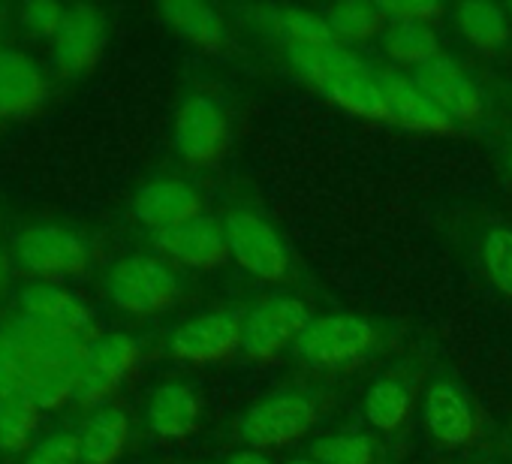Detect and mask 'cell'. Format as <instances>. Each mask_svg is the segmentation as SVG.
<instances>
[{"instance_id":"cell-1","label":"cell","mask_w":512,"mask_h":464,"mask_svg":"<svg viewBox=\"0 0 512 464\" xmlns=\"http://www.w3.org/2000/svg\"><path fill=\"white\" fill-rule=\"evenodd\" d=\"M19 353V362L25 368L31 398L37 407H55L67 395H76V383L82 374L85 359V341L76 332H67L61 326L22 317L7 326Z\"/></svg>"},{"instance_id":"cell-2","label":"cell","mask_w":512,"mask_h":464,"mask_svg":"<svg viewBox=\"0 0 512 464\" xmlns=\"http://www.w3.org/2000/svg\"><path fill=\"white\" fill-rule=\"evenodd\" d=\"M389 338V329L368 317H317L293 344L299 359L317 371H338L374 356Z\"/></svg>"},{"instance_id":"cell-3","label":"cell","mask_w":512,"mask_h":464,"mask_svg":"<svg viewBox=\"0 0 512 464\" xmlns=\"http://www.w3.org/2000/svg\"><path fill=\"white\" fill-rule=\"evenodd\" d=\"M320 398L308 389H284L244 410L235 422V437L253 449H272L299 440L320 419Z\"/></svg>"},{"instance_id":"cell-4","label":"cell","mask_w":512,"mask_h":464,"mask_svg":"<svg viewBox=\"0 0 512 464\" xmlns=\"http://www.w3.org/2000/svg\"><path fill=\"white\" fill-rule=\"evenodd\" d=\"M178 278L175 272L145 254H133L118 260L106 275V296L109 302L136 317H151L175 305L178 299Z\"/></svg>"},{"instance_id":"cell-5","label":"cell","mask_w":512,"mask_h":464,"mask_svg":"<svg viewBox=\"0 0 512 464\" xmlns=\"http://www.w3.org/2000/svg\"><path fill=\"white\" fill-rule=\"evenodd\" d=\"M229 254L260 281L281 284L290 278V257L278 232L247 208H229L223 217Z\"/></svg>"},{"instance_id":"cell-6","label":"cell","mask_w":512,"mask_h":464,"mask_svg":"<svg viewBox=\"0 0 512 464\" xmlns=\"http://www.w3.org/2000/svg\"><path fill=\"white\" fill-rule=\"evenodd\" d=\"M308 323H311V311L305 302L293 296L269 299L244 317L241 350L250 359H275L278 353H284L290 344L299 341Z\"/></svg>"},{"instance_id":"cell-7","label":"cell","mask_w":512,"mask_h":464,"mask_svg":"<svg viewBox=\"0 0 512 464\" xmlns=\"http://www.w3.org/2000/svg\"><path fill=\"white\" fill-rule=\"evenodd\" d=\"M16 251L22 266L43 278H70L85 272L91 263L88 242L76 236L73 229L55 223H40L25 229L16 242Z\"/></svg>"},{"instance_id":"cell-8","label":"cell","mask_w":512,"mask_h":464,"mask_svg":"<svg viewBox=\"0 0 512 464\" xmlns=\"http://www.w3.org/2000/svg\"><path fill=\"white\" fill-rule=\"evenodd\" d=\"M106 43V16L94 4H73L64 13V22L52 40V61L61 76H85Z\"/></svg>"},{"instance_id":"cell-9","label":"cell","mask_w":512,"mask_h":464,"mask_svg":"<svg viewBox=\"0 0 512 464\" xmlns=\"http://www.w3.org/2000/svg\"><path fill=\"white\" fill-rule=\"evenodd\" d=\"M136 362H139L136 338L124 335V332L94 338L85 347L82 374H79V383H76V398L79 401H103V398H109L127 380V374L136 368Z\"/></svg>"},{"instance_id":"cell-10","label":"cell","mask_w":512,"mask_h":464,"mask_svg":"<svg viewBox=\"0 0 512 464\" xmlns=\"http://www.w3.org/2000/svg\"><path fill=\"white\" fill-rule=\"evenodd\" d=\"M241 329H244V317H238L232 311L205 314V317H196V320L178 326L169 335L166 350L175 359L208 365V362L226 359L235 347H241Z\"/></svg>"},{"instance_id":"cell-11","label":"cell","mask_w":512,"mask_h":464,"mask_svg":"<svg viewBox=\"0 0 512 464\" xmlns=\"http://www.w3.org/2000/svg\"><path fill=\"white\" fill-rule=\"evenodd\" d=\"M226 142V118L220 106L205 94L181 100L175 115V151L187 163H211Z\"/></svg>"},{"instance_id":"cell-12","label":"cell","mask_w":512,"mask_h":464,"mask_svg":"<svg viewBox=\"0 0 512 464\" xmlns=\"http://www.w3.org/2000/svg\"><path fill=\"white\" fill-rule=\"evenodd\" d=\"M413 85L431 103H437L452 121H476L485 112V97H482L479 85L452 58L440 55L437 61L416 70Z\"/></svg>"},{"instance_id":"cell-13","label":"cell","mask_w":512,"mask_h":464,"mask_svg":"<svg viewBox=\"0 0 512 464\" xmlns=\"http://www.w3.org/2000/svg\"><path fill=\"white\" fill-rule=\"evenodd\" d=\"M133 214L139 223L151 226L154 232H163L202 217V196L193 184L181 178H160L139 187L133 199Z\"/></svg>"},{"instance_id":"cell-14","label":"cell","mask_w":512,"mask_h":464,"mask_svg":"<svg viewBox=\"0 0 512 464\" xmlns=\"http://www.w3.org/2000/svg\"><path fill=\"white\" fill-rule=\"evenodd\" d=\"M154 242L163 254H169L172 260L193 266V269H214L229 254L223 226L214 223L211 217H196L181 226L154 232Z\"/></svg>"},{"instance_id":"cell-15","label":"cell","mask_w":512,"mask_h":464,"mask_svg":"<svg viewBox=\"0 0 512 464\" xmlns=\"http://www.w3.org/2000/svg\"><path fill=\"white\" fill-rule=\"evenodd\" d=\"M422 413H425L428 431L446 446H464V443H470V437L476 431L473 404H470L464 386L455 380H434L425 392Z\"/></svg>"},{"instance_id":"cell-16","label":"cell","mask_w":512,"mask_h":464,"mask_svg":"<svg viewBox=\"0 0 512 464\" xmlns=\"http://www.w3.org/2000/svg\"><path fill=\"white\" fill-rule=\"evenodd\" d=\"M49 94L46 73L22 52L0 49V118L28 115Z\"/></svg>"},{"instance_id":"cell-17","label":"cell","mask_w":512,"mask_h":464,"mask_svg":"<svg viewBox=\"0 0 512 464\" xmlns=\"http://www.w3.org/2000/svg\"><path fill=\"white\" fill-rule=\"evenodd\" d=\"M22 308L25 317L61 326L76 335H85L94 326V311L88 308V302L58 284H31L22 293Z\"/></svg>"},{"instance_id":"cell-18","label":"cell","mask_w":512,"mask_h":464,"mask_svg":"<svg viewBox=\"0 0 512 464\" xmlns=\"http://www.w3.org/2000/svg\"><path fill=\"white\" fill-rule=\"evenodd\" d=\"M374 79H377V85H380L389 109H392V118H401L404 124H410L416 130H428V133L452 130L455 121L437 103H431L413 82H407L401 76H386V73H380Z\"/></svg>"},{"instance_id":"cell-19","label":"cell","mask_w":512,"mask_h":464,"mask_svg":"<svg viewBox=\"0 0 512 464\" xmlns=\"http://www.w3.org/2000/svg\"><path fill=\"white\" fill-rule=\"evenodd\" d=\"M145 419H148L151 434H157L163 440H181L193 431V425L199 419V401L187 386L163 383L148 398Z\"/></svg>"},{"instance_id":"cell-20","label":"cell","mask_w":512,"mask_h":464,"mask_svg":"<svg viewBox=\"0 0 512 464\" xmlns=\"http://www.w3.org/2000/svg\"><path fill=\"white\" fill-rule=\"evenodd\" d=\"M127 431H130L127 413L118 407H103L94 416H88L76 431L82 464H115L124 452Z\"/></svg>"},{"instance_id":"cell-21","label":"cell","mask_w":512,"mask_h":464,"mask_svg":"<svg viewBox=\"0 0 512 464\" xmlns=\"http://www.w3.org/2000/svg\"><path fill=\"white\" fill-rule=\"evenodd\" d=\"M284 58L311 85H320V82L335 79V76H368L365 64L356 55H350L347 49H341V46L284 43Z\"/></svg>"},{"instance_id":"cell-22","label":"cell","mask_w":512,"mask_h":464,"mask_svg":"<svg viewBox=\"0 0 512 464\" xmlns=\"http://www.w3.org/2000/svg\"><path fill=\"white\" fill-rule=\"evenodd\" d=\"M413 401V380L407 374H386L365 392V419L371 428L392 434L404 425Z\"/></svg>"},{"instance_id":"cell-23","label":"cell","mask_w":512,"mask_h":464,"mask_svg":"<svg viewBox=\"0 0 512 464\" xmlns=\"http://www.w3.org/2000/svg\"><path fill=\"white\" fill-rule=\"evenodd\" d=\"M323 97H329L332 103L356 112V115H365V118H374V121H386L392 118V109L377 85L374 76H335V79H326L320 85H314Z\"/></svg>"},{"instance_id":"cell-24","label":"cell","mask_w":512,"mask_h":464,"mask_svg":"<svg viewBox=\"0 0 512 464\" xmlns=\"http://www.w3.org/2000/svg\"><path fill=\"white\" fill-rule=\"evenodd\" d=\"M383 52L398 64L422 70L440 58V40L422 22H389L383 31Z\"/></svg>"},{"instance_id":"cell-25","label":"cell","mask_w":512,"mask_h":464,"mask_svg":"<svg viewBox=\"0 0 512 464\" xmlns=\"http://www.w3.org/2000/svg\"><path fill=\"white\" fill-rule=\"evenodd\" d=\"M157 13L166 19V25H172L178 34H184L187 40L199 46L214 49L226 40V28L220 16L205 4H193V0H166V4L157 7Z\"/></svg>"},{"instance_id":"cell-26","label":"cell","mask_w":512,"mask_h":464,"mask_svg":"<svg viewBox=\"0 0 512 464\" xmlns=\"http://www.w3.org/2000/svg\"><path fill=\"white\" fill-rule=\"evenodd\" d=\"M455 25L479 49H500L509 40L506 13L494 4H482V0L458 4L455 7Z\"/></svg>"},{"instance_id":"cell-27","label":"cell","mask_w":512,"mask_h":464,"mask_svg":"<svg viewBox=\"0 0 512 464\" xmlns=\"http://www.w3.org/2000/svg\"><path fill=\"white\" fill-rule=\"evenodd\" d=\"M37 401L31 395H19L0 401V452L16 455L28 446L37 425Z\"/></svg>"},{"instance_id":"cell-28","label":"cell","mask_w":512,"mask_h":464,"mask_svg":"<svg viewBox=\"0 0 512 464\" xmlns=\"http://www.w3.org/2000/svg\"><path fill=\"white\" fill-rule=\"evenodd\" d=\"M335 37L344 40H371L386 31V19L377 10V4H362V0H350V4H338L326 16Z\"/></svg>"},{"instance_id":"cell-29","label":"cell","mask_w":512,"mask_h":464,"mask_svg":"<svg viewBox=\"0 0 512 464\" xmlns=\"http://www.w3.org/2000/svg\"><path fill=\"white\" fill-rule=\"evenodd\" d=\"M269 22L275 31H281L284 43H305V46H338V37L332 34L329 22L305 13V10H272Z\"/></svg>"},{"instance_id":"cell-30","label":"cell","mask_w":512,"mask_h":464,"mask_svg":"<svg viewBox=\"0 0 512 464\" xmlns=\"http://www.w3.org/2000/svg\"><path fill=\"white\" fill-rule=\"evenodd\" d=\"M374 452L377 446L365 434H332L311 443V458L317 464H371Z\"/></svg>"},{"instance_id":"cell-31","label":"cell","mask_w":512,"mask_h":464,"mask_svg":"<svg viewBox=\"0 0 512 464\" xmlns=\"http://www.w3.org/2000/svg\"><path fill=\"white\" fill-rule=\"evenodd\" d=\"M482 263L494 287L512 296V226H491L485 232Z\"/></svg>"},{"instance_id":"cell-32","label":"cell","mask_w":512,"mask_h":464,"mask_svg":"<svg viewBox=\"0 0 512 464\" xmlns=\"http://www.w3.org/2000/svg\"><path fill=\"white\" fill-rule=\"evenodd\" d=\"M19 395H31V386L19 362L10 329H0V401H10Z\"/></svg>"},{"instance_id":"cell-33","label":"cell","mask_w":512,"mask_h":464,"mask_svg":"<svg viewBox=\"0 0 512 464\" xmlns=\"http://www.w3.org/2000/svg\"><path fill=\"white\" fill-rule=\"evenodd\" d=\"M64 13L67 7L61 4H52V0H28V4L19 10V19H22V28L37 37V40H55L61 22H64Z\"/></svg>"},{"instance_id":"cell-34","label":"cell","mask_w":512,"mask_h":464,"mask_svg":"<svg viewBox=\"0 0 512 464\" xmlns=\"http://www.w3.org/2000/svg\"><path fill=\"white\" fill-rule=\"evenodd\" d=\"M25 464H82L79 440L73 431H52L25 458Z\"/></svg>"},{"instance_id":"cell-35","label":"cell","mask_w":512,"mask_h":464,"mask_svg":"<svg viewBox=\"0 0 512 464\" xmlns=\"http://www.w3.org/2000/svg\"><path fill=\"white\" fill-rule=\"evenodd\" d=\"M377 10L383 19L389 16V22H425L440 16V7L428 0H389V4H377Z\"/></svg>"},{"instance_id":"cell-36","label":"cell","mask_w":512,"mask_h":464,"mask_svg":"<svg viewBox=\"0 0 512 464\" xmlns=\"http://www.w3.org/2000/svg\"><path fill=\"white\" fill-rule=\"evenodd\" d=\"M223 464H272L260 449H238V452H232Z\"/></svg>"},{"instance_id":"cell-37","label":"cell","mask_w":512,"mask_h":464,"mask_svg":"<svg viewBox=\"0 0 512 464\" xmlns=\"http://www.w3.org/2000/svg\"><path fill=\"white\" fill-rule=\"evenodd\" d=\"M4 281H7V260L4 251H0V293H4Z\"/></svg>"},{"instance_id":"cell-38","label":"cell","mask_w":512,"mask_h":464,"mask_svg":"<svg viewBox=\"0 0 512 464\" xmlns=\"http://www.w3.org/2000/svg\"><path fill=\"white\" fill-rule=\"evenodd\" d=\"M287 464H317L314 458H296V461H287Z\"/></svg>"},{"instance_id":"cell-39","label":"cell","mask_w":512,"mask_h":464,"mask_svg":"<svg viewBox=\"0 0 512 464\" xmlns=\"http://www.w3.org/2000/svg\"><path fill=\"white\" fill-rule=\"evenodd\" d=\"M506 163H509V172H512V151H509V157H506Z\"/></svg>"},{"instance_id":"cell-40","label":"cell","mask_w":512,"mask_h":464,"mask_svg":"<svg viewBox=\"0 0 512 464\" xmlns=\"http://www.w3.org/2000/svg\"><path fill=\"white\" fill-rule=\"evenodd\" d=\"M509 16H512V4H509Z\"/></svg>"}]
</instances>
